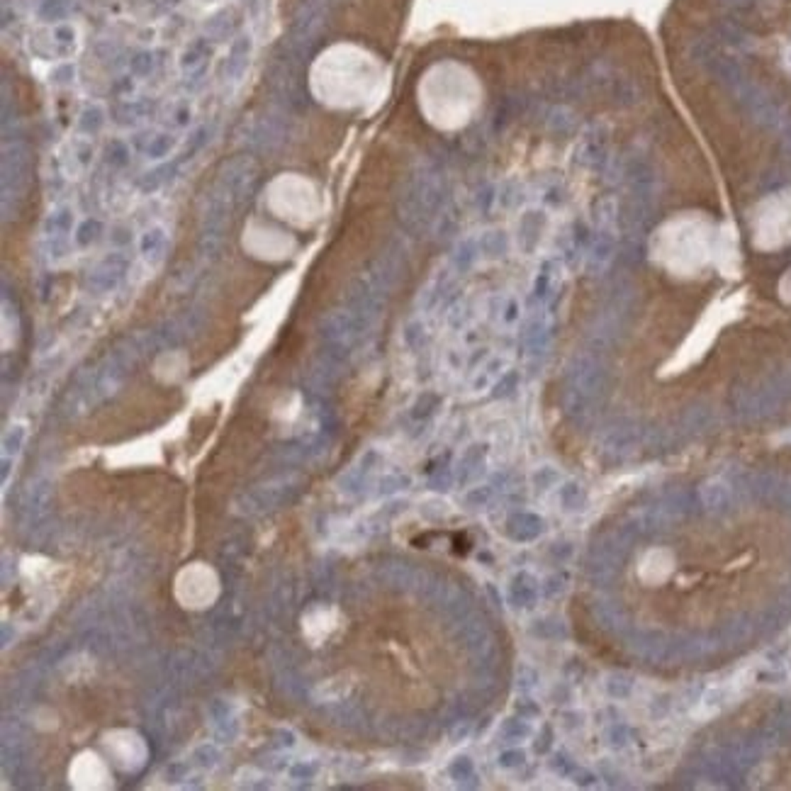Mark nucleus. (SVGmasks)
Returning <instances> with one entry per match:
<instances>
[{"mask_svg":"<svg viewBox=\"0 0 791 791\" xmlns=\"http://www.w3.org/2000/svg\"><path fill=\"white\" fill-rule=\"evenodd\" d=\"M302 63L298 54H293L288 47H281L276 54L268 71V88L271 98L276 100L281 112H305L309 107V95H307L305 80H302Z\"/></svg>","mask_w":791,"mask_h":791,"instance_id":"f257e3e1","label":"nucleus"},{"mask_svg":"<svg viewBox=\"0 0 791 791\" xmlns=\"http://www.w3.org/2000/svg\"><path fill=\"white\" fill-rule=\"evenodd\" d=\"M32 149L20 137L5 139L0 154V197H3V217H10V209H18L32 180Z\"/></svg>","mask_w":791,"mask_h":791,"instance_id":"f03ea898","label":"nucleus"},{"mask_svg":"<svg viewBox=\"0 0 791 791\" xmlns=\"http://www.w3.org/2000/svg\"><path fill=\"white\" fill-rule=\"evenodd\" d=\"M256 185H258L256 156L249 152H239V154L227 156V159L219 164L217 176H214L209 188H212L217 195H222L224 200L239 212L256 192Z\"/></svg>","mask_w":791,"mask_h":791,"instance_id":"7ed1b4c3","label":"nucleus"},{"mask_svg":"<svg viewBox=\"0 0 791 791\" xmlns=\"http://www.w3.org/2000/svg\"><path fill=\"white\" fill-rule=\"evenodd\" d=\"M326 25V0H300L295 10L293 25H290L288 39L283 47H288L300 59H307L312 44L319 39L321 30Z\"/></svg>","mask_w":791,"mask_h":791,"instance_id":"20e7f679","label":"nucleus"},{"mask_svg":"<svg viewBox=\"0 0 791 791\" xmlns=\"http://www.w3.org/2000/svg\"><path fill=\"white\" fill-rule=\"evenodd\" d=\"M234 214H236V209L231 207L222 195H217L212 188H207L202 207H200V239H197L202 256L217 254Z\"/></svg>","mask_w":791,"mask_h":791,"instance_id":"39448f33","label":"nucleus"},{"mask_svg":"<svg viewBox=\"0 0 791 791\" xmlns=\"http://www.w3.org/2000/svg\"><path fill=\"white\" fill-rule=\"evenodd\" d=\"M76 209L73 204H54L44 217V241L51 258H63L71 251V239L76 231Z\"/></svg>","mask_w":791,"mask_h":791,"instance_id":"423d86ee","label":"nucleus"},{"mask_svg":"<svg viewBox=\"0 0 791 791\" xmlns=\"http://www.w3.org/2000/svg\"><path fill=\"white\" fill-rule=\"evenodd\" d=\"M283 115L266 112V115L254 117V120L244 127V142L249 144L251 149H258V152H276L285 142V134H288V125H285Z\"/></svg>","mask_w":791,"mask_h":791,"instance_id":"0eeeda50","label":"nucleus"},{"mask_svg":"<svg viewBox=\"0 0 791 791\" xmlns=\"http://www.w3.org/2000/svg\"><path fill=\"white\" fill-rule=\"evenodd\" d=\"M127 273H129V256L122 254V251H110V254L102 256L93 266V271L88 273V290L93 295L112 293V290L120 288V283L125 281Z\"/></svg>","mask_w":791,"mask_h":791,"instance_id":"6e6552de","label":"nucleus"},{"mask_svg":"<svg viewBox=\"0 0 791 791\" xmlns=\"http://www.w3.org/2000/svg\"><path fill=\"white\" fill-rule=\"evenodd\" d=\"M129 142L149 164H166L178 149V137L173 129H142Z\"/></svg>","mask_w":791,"mask_h":791,"instance_id":"1a4fd4ad","label":"nucleus"},{"mask_svg":"<svg viewBox=\"0 0 791 791\" xmlns=\"http://www.w3.org/2000/svg\"><path fill=\"white\" fill-rule=\"evenodd\" d=\"M251 54H254V39H251L246 32L244 35L231 37L229 49L222 59V66H219V80H222L224 85L241 83V78L249 71Z\"/></svg>","mask_w":791,"mask_h":791,"instance_id":"9d476101","label":"nucleus"},{"mask_svg":"<svg viewBox=\"0 0 791 791\" xmlns=\"http://www.w3.org/2000/svg\"><path fill=\"white\" fill-rule=\"evenodd\" d=\"M212 39H207L204 35L192 37L185 47L178 54V68L185 80H200L204 76V68H207L209 54H212Z\"/></svg>","mask_w":791,"mask_h":791,"instance_id":"9b49d317","label":"nucleus"},{"mask_svg":"<svg viewBox=\"0 0 791 791\" xmlns=\"http://www.w3.org/2000/svg\"><path fill=\"white\" fill-rule=\"evenodd\" d=\"M137 249H139V256L144 258V263L159 266L166 258V251H168V231L161 227V224H152V227H147L139 234Z\"/></svg>","mask_w":791,"mask_h":791,"instance_id":"f8f14e48","label":"nucleus"},{"mask_svg":"<svg viewBox=\"0 0 791 791\" xmlns=\"http://www.w3.org/2000/svg\"><path fill=\"white\" fill-rule=\"evenodd\" d=\"M543 531V519L536 516L534 511H516L507 521V534L519 543H529L541 536Z\"/></svg>","mask_w":791,"mask_h":791,"instance_id":"ddd939ff","label":"nucleus"},{"mask_svg":"<svg viewBox=\"0 0 791 791\" xmlns=\"http://www.w3.org/2000/svg\"><path fill=\"white\" fill-rule=\"evenodd\" d=\"M107 117L110 115H107L105 105H100V102H85L76 115V132L80 137L93 139L95 134H100L102 129H105Z\"/></svg>","mask_w":791,"mask_h":791,"instance_id":"4468645a","label":"nucleus"},{"mask_svg":"<svg viewBox=\"0 0 791 791\" xmlns=\"http://www.w3.org/2000/svg\"><path fill=\"white\" fill-rule=\"evenodd\" d=\"M509 601L516 609H534L538 601V582L529 572L514 575L509 584Z\"/></svg>","mask_w":791,"mask_h":791,"instance_id":"2eb2a0df","label":"nucleus"},{"mask_svg":"<svg viewBox=\"0 0 791 791\" xmlns=\"http://www.w3.org/2000/svg\"><path fill=\"white\" fill-rule=\"evenodd\" d=\"M236 25H239V20H236L234 10L222 8V10H217V13H212L207 20H204L202 35L212 42H224L227 37H231L236 32Z\"/></svg>","mask_w":791,"mask_h":791,"instance_id":"dca6fc26","label":"nucleus"},{"mask_svg":"<svg viewBox=\"0 0 791 791\" xmlns=\"http://www.w3.org/2000/svg\"><path fill=\"white\" fill-rule=\"evenodd\" d=\"M701 504L713 514L730 509V489L718 480H709L701 487Z\"/></svg>","mask_w":791,"mask_h":791,"instance_id":"f3484780","label":"nucleus"},{"mask_svg":"<svg viewBox=\"0 0 791 791\" xmlns=\"http://www.w3.org/2000/svg\"><path fill=\"white\" fill-rule=\"evenodd\" d=\"M178 173V168L176 166H168V164H154V168H149L147 173L139 178V190L142 192H156L161 190V188H166L171 180H173V176Z\"/></svg>","mask_w":791,"mask_h":791,"instance_id":"a211bd4d","label":"nucleus"},{"mask_svg":"<svg viewBox=\"0 0 791 791\" xmlns=\"http://www.w3.org/2000/svg\"><path fill=\"white\" fill-rule=\"evenodd\" d=\"M482 465H485V446H470V448L462 453V460H460V470H458L460 485H467V482L475 480V477L480 475Z\"/></svg>","mask_w":791,"mask_h":791,"instance_id":"6ab92c4d","label":"nucleus"},{"mask_svg":"<svg viewBox=\"0 0 791 791\" xmlns=\"http://www.w3.org/2000/svg\"><path fill=\"white\" fill-rule=\"evenodd\" d=\"M164 120L168 129H188L192 125V102L188 98H176L166 105Z\"/></svg>","mask_w":791,"mask_h":791,"instance_id":"aec40b11","label":"nucleus"},{"mask_svg":"<svg viewBox=\"0 0 791 791\" xmlns=\"http://www.w3.org/2000/svg\"><path fill=\"white\" fill-rule=\"evenodd\" d=\"M132 161V142L122 137H112L105 147V164L112 171H125Z\"/></svg>","mask_w":791,"mask_h":791,"instance_id":"412c9836","label":"nucleus"},{"mask_svg":"<svg viewBox=\"0 0 791 791\" xmlns=\"http://www.w3.org/2000/svg\"><path fill=\"white\" fill-rule=\"evenodd\" d=\"M102 231H105V224H102L98 217L80 219L76 224V231H73V244H76L78 249H88V246H93L95 241L100 239Z\"/></svg>","mask_w":791,"mask_h":791,"instance_id":"4be33fe9","label":"nucleus"},{"mask_svg":"<svg viewBox=\"0 0 791 791\" xmlns=\"http://www.w3.org/2000/svg\"><path fill=\"white\" fill-rule=\"evenodd\" d=\"M636 443H638V434L633 431V429L618 427V429H613V431H609V436L604 439V450L611 455H621V453H628Z\"/></svg>","mask_w":791,"mask_h":791,"instance_id":"5701e85b","label":"nucleus"},{"mask_svg":"<svg viewBox=\"0 0 791 791\" xmlns=\"http://www.w3.org/2000/svg\"><path fill=\"white\" fill-rule=\"evenodd\" d=\"M129 73H132L134 78H152L156 73V66H159V59H156V54L152 49H137L129 56Z\"/></svg>","mask_w":791,"mask_h":791,"instance_id":"b1692460","label":"nucleus"},{"mask_svg":"<svg viewBox=\"0 0 791 791\" xmlns=\"http://www.w3.org/2000/svg\"><path fill=\"white\" fill-rule=\"evenodd\" d=\"M71 13V0H39L37 5V18L47 25L63 23Z\"/></svg>","mask_w":791,"mask_h":791,"instance_id":"393cba45","label":"nucleus"},{"mask_svg":"<svg viewBox=\"0 0 791 791\" xmlns=\"http://www.w3.org/2000/svg\"><path fill=\"white\" fill-rule=\"evenodd\" d=\"M68 156H71V164L76 166V171L90 168V164L95 161V147H93V142H90V137H80L78 134L71 142Z\"/></svg>","mask_w":791,"mask_h":791,"instance_id":"a878e982","label":"nucleus"},{"mask_svg":"<svg viewBox=\"0 0 791 791\" xmlns=\"http://www.w3.org/2000/svg\"><path fill=\"white\" fill-rule=\"evenodd\" d=\"M144 115H147V110H144L142 102H120L112 110V120L122 127H137L144 120Z\"/></svg>","mask_w":791,"mask_h":791,"instance_id":"bb28decb","label":"nucleus"},{"mask_svg":"<svg viewBox=\"0 0 791 791\" xmlns=\"http://www.w3.org/2000/svg\"><path fill=\"white\" fill-rule=\"evenodd\" d=\"M560 504L565 511H580L587 504V494L580 482H565L560 487Z\"/></svg>","mask_w":791,"mask_h":791,"instance_id":"cd10ccee","label":"nucleus"},{"mask_svg":"<svg viewBox=\"0 0 791 791\" xmlns=\"http://www.w3.org/2000/svg\"><path fill=\"white\" fill-rule=\"evenodd\" d=\"M448 774H450V779H453V782L460 784V787H465V784H475L472 779H477L475 765H472V760H470V757H465V755L455 757V760L450 762V765H448Z\"/></svg>","mask_w":791,"mask_h":791,"instance_id":"c85d7f7f","label":"nucleus"},{"mask_svg":"<svg viewBox=\"0 0 791 791\" xmlns=\"http://www.w3.org/2000/svg\"><path fill=\"white\" fill-rule=\"evenodd\" d=\"M604 689H606V694H609L611 699H616V701H621V699H628V697H631V692H633V682H631V677L621 675V672H613V675L606 677Z\"/></svg>","mask_w":791,"mask_h":791,"instance_id":"c756f323","label":"nucleus"},{"mask_svg":"<svg viewBox=\"0 0 791 791\" xmlns=\"http://www.w3.org/2000/svg\"><path fill=\"white\" fill-rule=\"evenodd\" d=\"M209 134H212V127H209V125L192 127L190 132H188V139H185V159H192V156L200 154L202 149L207 147Z\"/></svg>","mask_w":791,"mask_h":791,"instance_id":"7c9ffc66","label":"nucleus"},{"mask_svg":"<svg viewBox=\"0 0 791 791\" xmlns=\"http://www.w3.org/2000/svg\"><path fill=\"white\" fill-rule=\"evenodd\" d=\"M531 735V728H529V723H526V718H509V721H504L502 723V738L504 740H511V742H516V740H524V738H529Z\"/></svg>","mask_w":791,"mask_h":791,"instance_id":"2f4dec72","label":"nucleus"},{"mask_svg":"<svg viewBox=\"0 0 791 791\" xmlns=\"http://www.w3.org/2000/svg\"><path fill=\"white\" fill-rule=\"evenodd\" d=\"M534 633L538 638H546V640H553V638H563L565 636V626L558 618H541V621H536L534 626Z\"/></svg>","mask_w":791,"mask_h":791,"instance_id":"473e14b6","label":"nucleus"},{"mask_svg":"<svg viewBox=\"0 0 791 791\" xmlns=\"http://www.w3.org/2000/svg\"><path fill=\"white\" fill-rule=\"evenodd\" d=\"M49 80L54 85H71L73 80H76V66H73L71 61L56 63L49 73Z\"/></svg>","mask_w":791,"mask_h":791,"instance_id":"72a5a7b5","label":"nucleus"},{"mask_svg":"<svg viewBox=\"0 0 791 791\" xmlns=\"http://www.w3.org/2000/svg\"><path fill=\"white\" fill-rule=\"evenodd\" d=\"M480 249L485 251L487 256H502L504 249H507V241L499 231H487L485 236L480 239Z\"/></svg>","mask_w":791,"mask_h":791,"instance_id":"f704fd0d","label":"nucleus"},{"mask_svg":"<svg viewBox=\"0 0 791 791\" xmlns=\"http://www.w3.org/2000/svg\"><path fill=\"white\" fill-rule=\"evenodd\" d=\"M475 258H477V246L472 244V241H462L458 246V251H455V268H458V271H467V268H472Z\"/></svg>","mask_w":791,"mask_h":791,"instance_id":"c9c22d12","label":"nucleus"},{"mask_svg":"<svg viewBox=\"0 0 791 791\" xmlns=\"http://www.w3.org/2000/svg\"><path fill=\"white\" fill-rule=\"evenodd\" d=\"M25 427H20V424H15V427H10L8 431H5V439H3V448L5 453H18L20 448H23L25 443Z\"/></svg>","mask_w":791,"mask_h":791,"instance_id":"e433bc0d","label":"nucleus"},{"mask_svg":"<svg viewBox=\"0 0 791 791\" xmlns=\"http://www.w3.org/2000/svg\"><path fill=\"white\" fill-rule=\"evenodd\" d=\"M192 760H195L200 767H214L219 762L217 745H212V742H204V745H200L195 752H192Z\"/></svg>","mask_w":791,"mask_h":791,"instance_id":"4c0bfd02","label":"nucleus"},{"mask_svg":"<svg viewBox=\"0 0 791 791\" xmlns=\"http://www.w3.org/2000/svg\"><path fill=\"white\" fill-rule=\"evenodd\" d=\"M492 499V487L489 485H480V487H472L470 492L465 494V502L467 507L477 509V507H485V504Z\"/></svg>","mask_w":791,"mask_h":791,"instance_id":"58836bf2","label":"nucleus"},{"mask_svg":"<svg viewBox=\"0 0 791 791\" xmlns=\"http://www.w3.org/2000/svg\"><path fill=\"white\" fill-rule=\"evenodd\" d=\"M551 769L556 774H560V777H570V774L577 772V767H575V762L570 760V755H565V752H556L551 760Z\"/></svg>","mask_w":791,"mask_h":791,"instance_id":"ea45409f","label":"nucleus"},{"mask_svg":"<svg viewBox=\"0 0 791 791\" xmlns=\"http://www.w3.org/2000/svg\"><path fill=\"white\" fill-rule=\"evenodd\" d=\"M524 762H526V755L519 747H509V750H504L502 755H499V767H504V769L521 767Z\"/></svg>","mask_w":791,"mask_h":791,"instance_id":"a19ab883","label":"nucleus"},{"mask_svg":"<svg viewBox=\"0 0 791 791\" xmlns=\"http://www.w3.org/2000/svg\"><path fill=\"white\" fill-rule=\"evenodd\" d=\"M405 487H409V477L405 475H387L380 480V494H395Z\"/></svg>","mask_w":791,"mask_h":791,"instance_id":"79ce46f5","label":"nucleus"},{"mask_svg":"<svg viewBox=\"0 0 791 791\" xmlns=\"http://www.w3.org/2000/svg\"><path fill=\"white\" fill-rule=\"evenodd\" d=\"M606 740L611 747H626L628 745V728L623 723H613L606 730Z\"/></svg>","mask_w":791,"mask_h":791,"instance_id":"37998d69","label":"nucleus"},{"mask_svg":"<svg viewBox=\"0 0 791 791\" xmlns=\"http://www.w3.org/2000/svg\"><path fill=\"white\" fill-rule=\"evenodd\" d=\"M556 482H558V472L553 470L551 465L541 467V470H538L536 475H534V485H536L538 489H548L551 485H556Z\"/></svg>","mask_w":791,"mask_h":791,"instance_id":"c03bdc74","label":"nucleus"},{"mask_svg":"<svg viewBox=\"0 0 791 791\" xmlns=\"http://www.w3.org/2000/svg\"><path fill=\"white\" fill-rule=\"evenodd\" d=\"M516 713H519L521 718L529 721V718H536V716L541 713V709H538L536 704L531 701V699H521V701L516 704Z\"/></svg>","mask_w":791,"mask_h":791,"instance_id":"a18cd8bd","label":"nucleus"},{"mask_svg":"<svg viewBox=\"0 0 791 791\" xmlns=\"http://www.w3.org/2000/svg\"><path fill=\"white\" fill-rule=\"evenodd\" d=\"M516 680H519V687H521V689H531V687L536 685L538 675H536L534 670H531L529 665H524V667H519V677H516Z\"/></svg>","mask_w":791,"mask_h":791,"instance_id":"49530a36","label":"nucleus"},{"mask_svg":"<svg viewBox=\"0 0 791 791\" xmlns=\"http://www.w3.org/2000/svg\"><path fill=\"white\" fill-rule=\"evenodd\" d=\"M405 338H407L409 346H419V341H424V326L417 324V321L409 324L407 331H405Z\"/></svg>","mask_w":791,"mask_h":791,"instance_id":"de8ad7c7","label":"nucleus"},{"mask_svg":"<svg viewBox=\"0 0 791 791\" xmlns=\"http://www.w3.org/2000/svg\"><path fill=\"white\" fill-rule=\"evenodd\" d=\"M314 772H317L314 765H309V762H298L290 774H293V779H312L314 777Z\"/></svg>","mask_w":791,"mask_h":791,"instance_id":"09e8293b","label":"nucleus"},{"mask_svg":"<svg viewBox=\"0 0 791 791\" xmlns=\"http://www.w3.org/2000/svg\"><path fill=\"white\" fill-rule=\"evenodd\" d=\"M543 591H546V596H556V594H560V591H565V582L560 577H551L543 584Z\"/></svg>","mask_w":791,"mask_h":791,"instance_id":"8fccbe9b","label":"nucleus"},{"mask_svg":"<svg viewBox=\"0 0 791 791\" xmlns=\"http://www.w3.org/2000/svg\"><path fill=\"white\" fill-rule=\"evenodd\" d=\"M543 730H546V735H541V742L536 740V752H538V755H543V752L551 750V740H553V728H551V725H543Z\"/></svg>","mask_w":791,"mask_h":791,"instance_id":"3c124183","label":"nucleus"},{"mask_svg":"<svg viewBox=\"0 0 791 791\" xmlns=\"http://www.w3.org/2000/svg\"><path fill=\"white\" fill-rule=\"evenodd\" d=\"M594 774L591 772H575V782L580 784V787H591L594 784Z\"/></svg>","mask_w":791,"mask_h":791,"instance_id":"603ef678","label":"nucleus"},{"mask_svg":"<svg viewBox=\"0 0 791 791\" xmlns=\"http://www.w3.org/2000/svg\"><path fill=\"white\" fill-rule=\"evenodd\" d=\"M276 735L281 738V740H278V745H281V747H293L295 745V735L290 733V730H278Z\"/></svg>","mask_w":791,"mask_h":791,"instance_id":"864d4df0","label":"nucleus"},{"mask_svg":"<svg viewBox=\"0 0 791 791\" xmlns=\"http://www.w3.org/2000/svg\"><path fill=\"white\" fill-rule=\"evenodd\" d=\"M467 733H470V728H467L465 723H460L458 728L453 730V742H460L462 738H467Z\"/></svg>","mask_w":791,"mask_h":791,"instance_id":"5fc2aeb1","label":"nucleus"}]
</instances>
